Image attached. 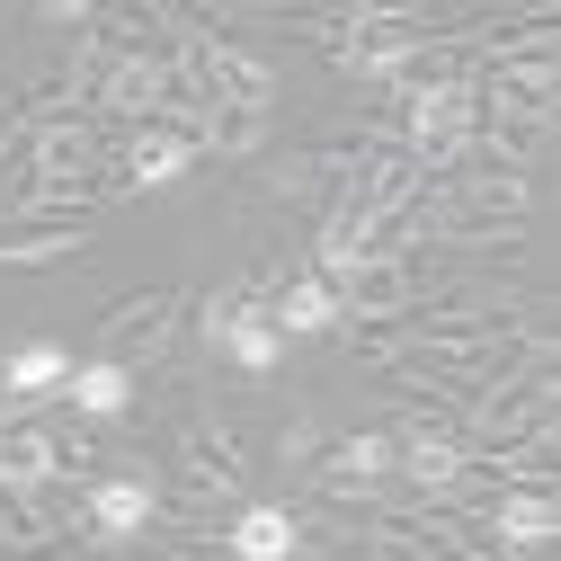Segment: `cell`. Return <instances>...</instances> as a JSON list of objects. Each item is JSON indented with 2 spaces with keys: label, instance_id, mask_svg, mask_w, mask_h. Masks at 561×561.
I'll return each instance as SVG.
<instances>
[{
  "label": "cell",
  "instance_id": "6da1fadb",
  "mask_svg": "<svg viewBox=\"0 0 561 561\" xmlns=\"http://www.w3.org/2000/svg\"><path fill=\"white\" fill-rule=\"evenodd\" d=\"M463 134H472V90H463V81L419 90V107H410V144H419V161L463 152Z\"/></svg>",
  "mask_w": 561,
  "mask_h": 561
},
{
  "label": "cell",
  "instance_id": "7a4b0ae2",
  "mask_svg": "<svg viewBox=\"0 0 561 561\" xmlns=\"http://www.w3.org/2000/svg\"><path fill=\"white\" fill-rule=\"evenodd\" d=\"M62 383H72V347H54V339H27V347L0 357V392H19V401L62 392Z\"/></svg>",
  "mask_w": 561,
  "mask_h": 561
},
{
  "label": "cell",
  "instance_id": "3957f363",
  "mask_svg": "<svg viewBox=\"0 0 561 561\" xmlns=\"http://www.w3.org/2000/svg\"><path fill=\"white\" fill-rule=\"evenodd\" d=\"M215 339H224V357H232V366H250V375H267L276 357H286V339H276V321H267L259 304H241L232 321H215Z\"/></svg>",
  "mask_w": 561,
  "mask_h": 561
},
{
  "label": "cell",
  "instance_id": "277c9868",
  "mask_svg": "<svg viewBox=\"0 0 561 561\" xmlns=\"http://www.w3.org/2000/svg\"><path fill=\"white\" fill-rule=\"evenodd\" d=\"M286 552H295V517L286 508L259 500V508L232 517V561H286Z\"/></svg>",
  "mask_w": 561,
  "mask_h": 561
},
{
  "label": "cell",
  "instance_id": "5b68a950",
  "mask_svg": "<svg viewBox=\"0 0 561 561\" xmlns=\"http://www.w3.org/2000/svg\"><path fill=\"white\" fill-rule=\"evenodd\" d=\"M62 392H72L90 419H125V401H134V375H125L116 357H90V366H72V383H62Z\"/></svg>",
  "mask_w": 561,
  "mask_h": 561
},
{
  "label": "cell",
  "instance_id": "8992f818",
  "mask_svg": "<svg viewBox=\"0 0 561 561\" xmlns=\"http://www.w3.org/2000/svg\"><path fill=\"white\" fill-rule=\"evenodd\" d=\"M267 321H276V339H286V330H330L339 321V295L321 286V276H295V286L267 304Z\"/></svg>",
  "mask_w": 561,
  "mask_h": 561
},
{
  "label": "cell",
  "instance_id": "52a82bcc",
  "mask_svg": "<svg viewBox=\"0 0 561 561\" xmlns=\"http://www.w3.org/2000/svg\"><path fill=\"white\" fill-rule=\"evenodd\" d=\"M383 472H392V446L383 437H347L330 455V490H339V500H366V481H383Z\"/></svg>",
  "mask_w": 561,
  "mask_h": 561
},
{
  "label": "cell",
  "instance_id": "ba28073f",
  "mask_svg": "<svg viewBox=\"0 0 561 561\" xmlns=\"http://www.w3.org/2000/svg\"><path fill=\"white\" fill-rule=\"evenodd\" d=\"M90 517H99V535H134V526H152V490L144 481H99Z\"/></svg>",
  "mask_w": 561,
  "mask_h": 561
},
{
  "label": "cell",
  "instance_id": "9c48e42d",
  "mask_svg": "<svg viewBox=\"0 0 561 561\" xmlns=\"http://www.w3.org/2000/svg\"><path fill=\"white\" fill-rule=\"evenodd\" d=\"M552 526H561V508L543 500V490H517V500H500V535H508V543H552Z\"/></svg>",
  "mask_w": 561,
  "mask_h": 561
},
{
  "label": "cell",
  "instance_id": "30bf717a",
  "mask_svg": "<svg viewBox=\"0 0 561 561\" xmlns=\"http://www.w3.org/2000/svg\"><path fill=\"white\" fill-rule=\"evenodd\" d=\"M187 170V134H144L134 144V187H170Z\"/></svg>",
  "mask_w": 561,
  "mask_h": 561
},
{
  "label": "cell",
  "instance_id": "8fae6325",
  "mask_svg": "<svg viewBox=\"0 0 561 561\" xmlns=\"http://www.w3.org/2000/svg\"><path fill=\"white\" fill-rule=\"evenodd\" d=\"M205 72H215V90L241 99V116L267 99V62H259V54H205Z\"/></svg>",
  "mask_w": 561,
  "mask_h": 561
},
{
  "label": "cell",
  "instance_id": "7c38bea8",
  "mask_svg": "<svg viewBox=\"0 0 561 561\" xmlns=\"http://www.w3.org/2000/svg\"><path fill=\"white\" fill-rule=\"evenodd\" d=\"M401 463H410V481H419V490H455V472H463V455H455L446 437H410V446H401Z\"/></svg>",
  "mask_w": 561,
  "mask_h": 561
},
{
  "label": "cell",
  "instance_id": "4fadbf2b",
  "mask_svg": "<svg viewBox=\"0 0 561 561\" xmlns=\"http://www.w3.org/2000/svg\"><path fill=\"white\" fill-rule=\"evenodd\" d=\"M54 472V446L45 437H0V490H36Z\"/></svg>",
  "mask_w": 561,
  "mask_h": 561
},
{
  "label": "cell",
  "instance_id": "5bb4252c",
  "mask_svg": "<svg viewBox=\"0 0 561 561\" xmlns=\"http://www.w3.org/2000/svg\"><path fill=\"white\" fill-rule=\"evenodd\" d=\"M161 90H170V72H161V62H144V54L116 62V81H107V99H116V107H152Z\"/></svg>",
  "mask_w": 561,
  "mask_h": 561
}]
</instances>
